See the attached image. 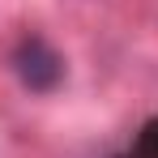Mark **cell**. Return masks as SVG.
<instances>
[{
    "mask_svg": "<svg viewBox=\"0 0 158 158\" xmlns=\"http://www.w3.org/2000/svg\"><path fill=\"white\" fill-rule=\"evenodd\" d=\"M13 64H17V77L26 81L30 90H39V94L56 90L60 77H64V60H60V52H56L43 34L22 39V47H17V56H13Z\"/></svg>",
    "mask_w": 158,
    "mask_h": 158,
    "instance_id": "cell-1",
    "label": "cell"
}]
</instances>
